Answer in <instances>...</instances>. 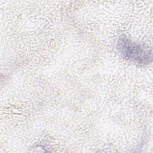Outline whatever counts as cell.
Returning <instances> with one entry per match:
<instances>
[{
	"instance_id": "obj_1",
	"label": "cell",
	"mask_w": 153,
	"mask_h": 153,
	"mask_svg": "<svg viewBox=\"0 0 153 153\" xmlns=\"http://www.w3.org/2000/svg\"><path fill=\"white\" fill-rule=\"evenodd\" d=\"M117 47L120 54L127 60L143 65L152 62L151 49L132 41L124 35L119 38Z\"/></svg>"
}]
</instances>
